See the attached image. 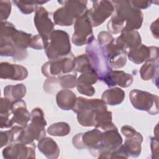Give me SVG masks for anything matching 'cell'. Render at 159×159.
I'll return each mask as SVG.
<instances>
[{
  "label": "cell",
  "instance_id": "cell-1",
  "mask_svg": "<svg viewBox=\"0 0 159 159\" xmlns=\"http://www.w3.org/2000/svg\"><path fill=\"white\" fill-rule=\"evenodd\" d=\"M77 114L78 122L84 127H95L102 130L117 127L112 122V112L106 104L99 99L76 98L72 109Z\"/></svg>",
  "mask_w": 159,
  "mask_h": 159
},
{
  "label": "cell",
  "instance_id": "cell-2",
  "mask_svg": "<svg viewBox=\"0 0 159 159\" xmlns=\"http://www.w3.org/2000/svg\"><path fill=\"white\" fill-rule=\"evenodd\" d=\"M113 16L108 22V30L114 34L124 31L134 30L141 27L143 20V12L134 7L130 1H114Z\"/></svg>",
  "mask_w": 159,
  "mask_h": 159
},
{
  "label": "cell",
  "instance_id": "cell-3",
  "mask_svg": "<svg viewBox=\"0 0 159 159\" xmlns=\"http://www.w3.org/2000/svg\"><path fill=\"white\" fill-rule=\"evenodd\" d=\"M30 114V123L22 129L15 142L29 143L34 142L35 140L39 141L45 136V127L47 122L42 109L35 107Z\"/></svg>",
  "mask_w": 159,
  "mask_h": 159
},
{
  "label": "cell",
  "instance_id": "cell-4",
  "mask_svg": "<svg viewBox=\"0 0 159 159\" xmlns=\"http://www.w3.org/2000/svg\"><path fill=\"white\" fill-rule=\"evenodd\" d=\"M62 7L53 14L55 24L61 26L73 25L76 19L87 11V1H60Z\"/></svg>",
  "mask_w": 159,
  "mask_h": 159
},
{
  "label": "cell",
  "instance_id": "cell-5",
  "mask_svg": "<svg viewBox=\"0 0 159 159\" xmlns=\"http://www.w3.org/2000/svg\"><path fill=\"white\" fill-rule=\"evenodd\" d=\"M45 52L49 60L57 59L71 52L68 34L61 30H55L50 35Z\"/></svg>",
  "mask_w": 159,
  "mask_h": 159
},
{
  "label": "cell",
  "instance_id": "cell-6",
  "mask_svg": "<svg viewBox=\"0 0 159 159\" xmlns=\"http://www.w3.org/2000/svg\"><path fill=\"white\" fill-rule=\"evenodd\" d=\"M86 52L91 58L93 68L98 75V80L102 81L112 70L107 62L104 47L94 39L86 46Z\"/></svg>",
  "mask_w": 159,
  "mask_h": 159
},
{
  "label": "cell",
  "instance_id": "cell-7",
  "mask_svg": "<svg viewBox=\"0 0 159 159\" xmlns=\"http://www.w3.org/2000/svg\"><path fill=\"white\" fill-rule=\"evenodd\" d=\"M130 101L136 109L146 111L150 114L158 113V99L157 95L140 89H132L129 94Z\"/></svg>",
  "mask_w": 159,
  "mask_h": 159
},
{
  "label": "cell",
  "instance_id": "cell-8",
  "mask_svg": "<svg viewBox=\"0 0 159 159\" xmlns=\"http://www.w3.org/2000/svg\"><path fill=\"white\" fill-rule=\"evenodd\" d=\"M75 57L70 52L69 54L58 58L49 60L42 66V73L47 77H58L73 70Z\"/></svg>",
  "mask_w": 159,
  "mask_h": 159
},
{
  "label": "cell",
  "instance_id": "cell-9",
  "mask_svg": "<svg viewBox=\"0 0 159 159\" xmlns=\"http://www.w3.org/2000/svg\"><path fill=\"white\" fill-rule=\"evenodd\" d=\"M102 132L98 128L84 133H79L73 138V144L77 149L87 148L91 155L98 158Z\"/></svg>",
  "mask_w": 159,
  "mask_h": 159
},
{
  "label": "cell",
  "instance_id": "cell-10",
  "mask_svg": "<svg viewBox=\"0 0 159 159\" xmlns=\"http://www.w3.org/2000/svg\"><path fill=\"white\" fill-rule=\"evenodd\" d=\"M92 27L86 11L77 18L74 23V32L71 39L73 43L76 46L90 43L94 39Z\"/></svg>",
  "mask_w": 159,
  "mask_h": 159
},
{
  "label": "cell",
  "instance_id": "cell-11",
  "mask_svg": "<svg viewBox=\"0 0 159 159\" xmlns=\"http://www.w3.org/2000/svg\"><path fill=\"white\" fill-rule=\"evenodd\" d=\"M122 142V138L117 127L103 130L98 158H110L111 153L118 149Z\"/></svg>",
  "mask_w": 159,
  "mask_h": 159
},
{
  "label": "cell",
  "instance_id": "cell-12",
  "mask_svg": "<svg viewBox=\"0 0 159 159\" xmlns=\"http://www.w3.org/2000/svg\"><path fill=\"white\" fill-rule=\"evenodd\" d=\"M120 131L125 137L124 143L121 145L124 152L129 157H138L140 155L142 150V135L140 133L136 131L134 127L128 125L122 126Z\"/></svg>",
  "mask_w": 159,
  "mask_h": 159
},
{
  "label": "cell",
  "instance_id": "cell-13",
  "mask_svg": "<svg viewBox=\"0 0 159 159\" xmlns=\"http://www.w3.org/2000/svg\"><path fill=\"white\" fill-rule=\"evenodd\" d=\"M93 6L88 9L87 15L92 27L101 25L114 11V5L111 1H93Z\"/></svg>",
  "mask_w": 159,
  "mask_h": 159
},
{
  "label": "cell",
  "instance_id": "cell-14",
  "mask_svg": "<svg viewBox=\"0 0 159 159\" xmlns=\"http://www.w3.org/2000/svg\"><path fill=\"white\" fill-rule=\"evenodd\" d=\"M4 158H35V145L34 142L26 143L15 142L7 145L2 150Z\"/></svg>",
  "mask_w": 159,
  "mask_h": 159
},
{
  "label": "cell",
  "instance_id": "cell-15",
  "mask_svg": "<svg viewBox=\"0 0 159 159\" xmlns=\"http://www.w3.org/2000/svg\"><path fill=\"white\" fill-rule=\"evenodd\" d=\"M34 24L39 35L43 40L45 48L50 35L54 30V24L49 18L48 12L45 7L40 6L35 11Z\"/></svg>",
  "mask_w": 159,
  "mask_h": 159
},
{
  "label": "cell",
  "instance_id": "cell-16",
  "mask_svg": "<svg viewBox=\"0 0 159 159\" xmlns=\"http://www.w3.org/2000/svg\"><path fill=\"white\" fill-rule=\"evenodd\" d=\"M76 73L63 75L58 77L48 78L43 84L44 91L50 94H53L60 88L70 89L76 86Z\"/></svg>",
  "mask_w": 159,
  "mask_h": 159
},
{
  "label": "cell",
  "instance_id": "cell-17",
  "mask_svg": "<svg viewBox=\"0 0 159 159\" xmlns=\"http://www.w3.org/2000/svg\"><path fill=\"white\" fill-rule=\"evenodd\" d=\"M129 59L135 64H141L147 61L158 60V48L157 47H148L140 44L127 53Z\"/></svg>",
  "mask_w": 159,
  "mask_h": 159
},
{
  "label": "cell",
  "instance_id": "cell-18",
  "mask_svg": "<svg viewBox=\"0 0 159 159\" xmlns=\"http://www.w3.org/2000/svg\"><path fill=\"white\" fill-rule=\"evenodd\" d=\"M31 114L27 109L26 104L22 99L12 101L11 116L10 119V128L14 125L25 127L30 120Z\"/></svg>",
  "mask_w": 159,
  "mask_h": 159
},
{
  "label": "cell",
  "instance_id": "cell-19",
  "mask_svg": "<svg viewBox=\"0 0 159 159\" xmlns=\"http://www.w3.org/2000/svg\"><path fill=\"white\" fill-rule=\"evenodd\" d=\"M107 62L112 69H119L124 67L127 62L126 53L119 48L113 42L104 47Z\"/></svg>",
  "mask_w": 159,
  "mask_h": 159
},
{
  "label": "cell",
  "instance_id": "cell-20",
  "mask_svg": "<svg viewBox=\"0 0 159 159\" xmlns=\"http://www.w3.org/2000/svg\"><path fill=\"white\" fill-rule=\"evenodd\" d=\"M141 41L140 34L135 30L122 32L120 36L114 39L117 46L126 54L130 50L140 45Z\"/></svg>",
  "mask_w": 159,
  "mask_h": 159
},
{
  "label": "cell",
  "instance_id": "cell-21",
  "mask_svg": "<svg viewBox=\"0 0 159 159\" xmlns=\"http://www.w3.org/2000/svg\"><path fill=\"white\" fill-rule=\"evenodd\" d=\"M28 76V71L24 66L12 64L8 62H1L0 64V78L15 81H22Z\"/></svg>",
  "mask_w": 159,
  "mask_h": 159
},
{
  "label": "cell",
  "instance_id": "cell-22",
  "mask_svg": "<svg viewBox=\"0 0 159 159\" xmlns=\"http://www.w3.org/2000/svg\"><path fill=\"white\" fill-rule=\"evenodd\" d=\"M98 80L97 73L94 70L81 73L77 79L76 87L78 91L87 96H92L95 93V89L93 84Z\"/></svg>",
  "mask_w": 159,
  "mask_h": 159
},
{
  "label": "cell",
  "instance_id": "cell-23",
  "mask_svg": "<svg viewBox=\"0 0 159 159\" xmlns=\"http://www.w3.org/2000/svg\"><path fill=\"white\" fill-rule=\"evenodd\" d=\"M134 78L129 73L120 70H111L101 81L109 87L118 85L122 88H127L132 84Z\"/></svg>",
  "mask_w": 159,
  "mask_h": 159
},
{
  "label": "cell",
  "instance_id": "cell-24",
  "mask_svg": "<svg viewBox=\"0 0 159 159\" xmlns=\"http://www.w3.org/2000/svg\"><path fill=\"white\" fill-rule=\"evenodd\" d=\"M39 150L49 159L57 158L60 154V148L57 142L50 137H43L37 144Z\"/></svg>",
  "mask_w": 159,
  "mask_h": 159
},
{
  "label": "cell",
  "instance_id": "cell-25",
  "mask_svg": "<svg viewBox=\"0 0 159 159\" xmlns=\"http://www.w3.org/2000/svg\"><path fill=\"white\" fill-rule=\"evenodd\" d=\"M0 55L2 57H11L15 60L21 61L26 58L28 53L27 50L19 49L9 42L0 39Z\"/></svg>",
  "mask_w": 159,
  "mask_h": 159
},
{
  "label": "cell",
  "instance_id": "cell-26",
  "mask_svg": "<svg viewBox=\"0 0 159 159\" xmlns=\"http://www.w3.org/2000/svg\"><path fill=\"white\" fill-rule=\"evenodd\" d=\"M76 94L68 89L60 90L56 95V102L58 106L65 111L73 109L76 101Z\"/></svg>",
  "mask_w": 159,
  "mask_h": 159
},
{
  "label": "cell",
  "instance_id": "cell-27",
  "mask_svg": "<svg viewBox=\"0 0 159 159\" xmlns=\"http://www.w3.org/2000/svg\"><path fill=\"white\" fill-rule=\"evenodd\" d=\"M125 92L119 88H113L103 92L101 98L106 104L110 106L120 104L124 99Z\"/></svg>",
  "mask_w": 159,
  "mask_h": 159
},
{
  "label": "cell",
  "instance_id": "cell-28",
  "mask_svg": "<svg viewBox=\"0 0 159 159\" xmlns=\"http://www.w3.org/2000/svg\"><path fill=\"white\" fill-rule=\"evenodd\" d=\"M140 77L145 81L156 80L158 81V60L155 61H147L140 70Z\"/></svg>",
  "mask_w": 159,
  "mask_h": 159
},
{
  "label": "cell",
  "instance_id": "cell-29",
  "mask_svg": "<svg viewBox=\"0 0 159 159\" xmlns=\"http://www.w3.org/2000/svg\"><path fill=\"white\" fill-rule=\"evenodd\" d=\"M26 87L23 84L8 85L4 89V97L12 101L21 99L25 96Z\"/></svg>",
  "mask_w": 159,
  "mask_h": 159
},
{
  "label": "cell",
  "instance_id": "cell-30",
  "mask_svg": "<svg viewBox=\"0 0 159 159\" xmlns=\"http://www.w3.org/2000/svg\"><path fill=\"white\" fill-rule=\"evenodd\" d=\"M94 70L91 58L88 54H82L75 58L73 71L81 73Z\"/></svg>",
  "mask_w": 159,
  "mask_h": 159
},
{
  "label": "cell",
  "instance_id": "cell-31",
  "mask_svg": "<svg viewBox=\"0 0 159 159\" xmlns=\"http://www.w3.org/2000/svg\"><path fill=\"white\" fill-rule=\"evenodd\" d=\"M23 127L19 125H14L10 130L1 131L0 132V147L8 145L12 143L14 140L16 141L17 137Z\"/></svg>",
  "mask_w": 159,
  "mask_h": 159
},
{
  "label": "cell",
  "instance_id": "cell-32",
  "mask_svg": "<svg viewBox=\"0 0 159 159\" xmlns=\"http://www.w3.org/2000/svg\"><path fill=\"white\" fill-rule=\"evenodd\" d=\"M46 1H13V2L19 9V10L25 14H31L36 11L38 8V5H42L47 2Z\"/></svg>",
  "mask_w": 159,
  "mask_h": 159
},
{
  "label": "cell",
  "instance_id": "cell-33",
  "mask_svg": "<svg viewBox=\"0 0 159 159\" xmlns=\"http://www.w3.org/2000/svg\"><path fill=\"white\" fill-rule=\"evenodd\" d=\"M70 132V126L65 122L55 123L47 129V132L52 136L63 137L67 135Z\"/></svg>",
  "mask_w": 159,
  "mask_h": 159
},
{
  "label": "cell",
  "instance_id": "cell-34",
  "mask_svg": "<svg viewBox=\"0 0 159 159\" xmlns=\"http://www.w3.org/2000/svg\"><path fill=\"white\" fill-rule=\"evenodd\" d=\"M11 2L9 1H0V16L1 20L6 21L9 17L11 12Z\"/></svg>",
  "mask_w": 159,
  "mask_h": 159
},
{
  "label": "cell",
  "instance_id": "cell-35",
  "mask_svg": "<svg viewBox=\"0 0 159 159\" xmlns=\"http://www.w3.org/2000/svg\"><path fill=\"white\" fill-rule=\"evenodd\" d=\"M98 42L104 47L113 42L114 39L109 32L106 31H102L98 34Z\"/></svg>",
  "mask_w": 159,
  "mask_h": 159
},
{
  "label": "cell",
  "instance_id": "cell-36",
  "mask_svg": "<svg viewBox=\"0 0 159 159\" xmlns=\"http://www.w3.org/2000/svg\"><path fill=\"white\" fill-rule=\"evenodd\" d=\"M30 47L36 50H41L45 48V44L43 40L39 34L33 35L31 41Z\"/></svg>",
  "mask_w": 159,
  "mask_h": 159
},
{
  "label": "cell",
  "instance_id": "cell-37",
  "mask_svg": "<svg viewBox=\"0 0 159 159\" xmlns=\"http://www.w3.org/2000/svg\"><path fill=\"white\" fill-rule=\"evenodd\" d=\"M130 2L134 7H135L139 9H146V8L148 7L152 3V1H142V0L130 1Z\"/></svg>",
  "mask_w": 159,
  "mask_h": 159
},
{
  "label": "cell",
  "instance_id": "cell-38",
  "mask_svg": "<svg viewBox=\"0 0 159 159\" xmlns=\"http://www.w3.org/2000/svg\"><path fill=\"white\" fill-rule=\"evenodd\" d=\"M151 150L153 158H158V136L151 138Z\"/></svg>",
  "mask_w": 159,
  "mask_h": 159
},
{
  "label": "cell",
  "instance_id": "cell-39",
  "mask_svg": "<svg viewBox=\"0 0 159 159\" xmlns=\"http://www.w3.org/2000/svg\"><path fill=\"white\" fill-rule=\"evenodd\" d=\"M158 19H157L155 21H154L151 26H150V30L151 32L153 35L157 39H158Z\"/></svg>",
  "mask_w": 159,
  "mask_h": 159
}]
</instances>
